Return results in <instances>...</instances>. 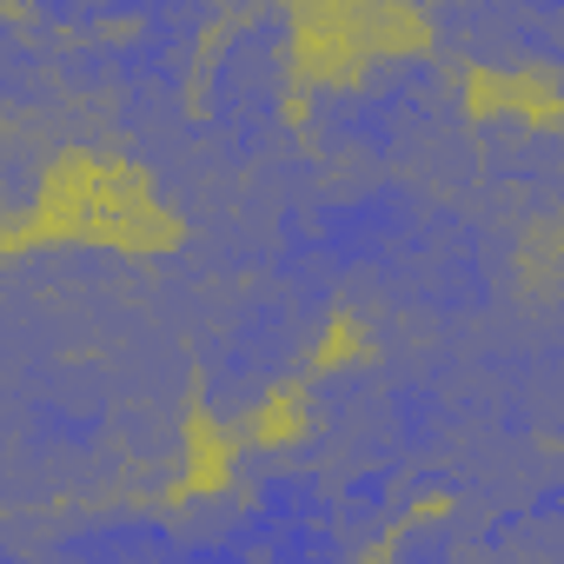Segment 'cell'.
<instances>
[{
	"instance_id": "6da1fadb",
	"label": "cell",
	"mask_w": 564,
	"mask_h": 564,
	"mask_svg": "<svg viewBox=\"0 0 564 564\" xmlns=\"http://www.w3.org/2000/svg\"><path fill=\"white\" fill-rule=\"evenodd\" d=\"M193 339L166 252L0 259V518L166 505L193 471Z\"/></svg>"
}]
</instances>
